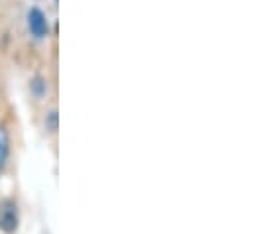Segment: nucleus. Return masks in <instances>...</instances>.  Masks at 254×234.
<instances>
[{
	"label": "nucleus",
	"mask_w": 254,
	"mask_h": 234,
	"mask_svg": "<svg viewBox=\"0 0 254 234\" xmlns=\"http://www.w3.org/2000/svg\"><path fill=\"white\" fill-rule=\"evenodd\" d=\"M28 24H30V32H32L36 38L48 36V20H46V16H44L42 10H38V8L30 10V14H28Z\"/></svg>",
	"instance_id": "nucleus-1"
},
{
	"label": "nucleus",
	"mask_w": 254,
	"mask_h": 234,
	"mask_svg": "<svg viewBox=\"0 0 254 234\" xmlns=\"http://www.w3.org/2000/svg\"><path fill=\"white\" fill-rule=\"evenodd\" d=\"M16 225H18L16 205H14V203H10V201H6V203L2 205V209H0V227H2L4 231L12 233V231L16 229Z\"/></svg>",
	"instance_id": "nucleus-2"
},
{
	"label": "nucleus",
	"mask_w": 254,
	"mask_h": 234,
	"mask_svg": "<svg viewBox=\"0 0 254 234\" xmlns=\"http://www.w3.org/2000/svg\"><path fill=\"white\" fill-rule=\"evenodd\" d=\"M6 158H8V136H6L4 128H0V170L4 168Z\"/></svg>",
	"instance_id": "nucleus-3"
}]
</instances>
